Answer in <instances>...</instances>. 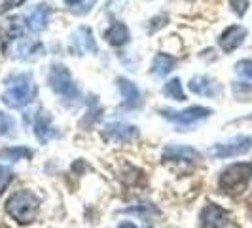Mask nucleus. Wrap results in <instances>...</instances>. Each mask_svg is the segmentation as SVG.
<instances>
[{"mask_svg": "<svg viewBox=\"0 0 252 228\" xmlns=\"http://www.w3.org/2000/svg\"><path fill=\"white\" fill-rule=\"evenodd\" d=\"M227 223V213L215 203L205 205L201 211V225L203 228H224Z\"/></svg>", "mask_w": 252, "mask_h": 228, "instance_id": "nucleus-12", "label": "nucleus"}, {"mask_svg": "<svg viewBox=\"0 0 252 228\" xmlns=\"http://www.w3.org/2000/svg\"><path fill=\"white\" fill-rule=\"evenodd\" d=\"M80 2H82V0H64V4H66V6H78Z\"/></svg>", "mask_w": 252, "mask_h": 228, "instance_id": "nucleus-26", "label": "nucleus"}, {"mask_svg": "<svg viewBox=\"0 0 252 228\" xmlns=\"http://www.w3.org/2000/svg\"><path fill=\"white\" fill-rule=\"evenodd\" d=\"M188 88L197 93V95H205V97H216L222 93V86L211 76H193L189 80Z\"/></svg>", "mask_w": 252, "mask_h": 228, "instance_id": "nucleus-10", "label": "nucleus"}, {"mask_svg": "<svg viewBox=\"0 0 252 228\" xmlns=\"http://www.w3.org/2000/svg\"><path fill=\"white\" fill-rule=\"evenodd\" d=\"M175 65H177V59H175V57H171V55H167V53H158V55L154 57L150 73L156 76V78H165V76L175 69Z\"/></svg>", "mask_w": 252, "mask_h": 228, "instance_id": "nucleus-16", "label": "nucleus"}, {"mask_svg": "<svg viewBox=\"0 0 252 228\" xmlns=\"http://www.w3.org/2000/svg\"><path fill=\"white\" fill-rule=\"evenodd\" d=\"M13 173L6 167V165H0V194L8 189V185L12 183Z\"/></svg>", "mask_w": 252, "mask_h": 228, "instance_id": "nucleus-23", "label": "nucleus"}, {"mask_svg": "<svg viewBox=\"0 0 252 228\" xmlns=\"http://www.w3.org/2000/svg\"><path fill=\"white\" fill-rule=\"evenodd\" d=\"M102 137L108 141H120V143H129V141L139 137V129L131 124L124 122H110L102 129Z\"/></svg>", "mask_w": 252, "mask_h": 228, "instance_id": "nucleus-8", "label": "nucleus"}, {"mask_svg": "<svg viewBox=\"0 0 252 228\" xmlns=\"http://www.w3.org/2000/svg\"><path fill=\"white\" fill-rule=\"evenodd\" d=\"M48 82H50V88L57 95H61L63 99H76L78 97V88L72 80V75L64 65H51Z\"/></svg>", "mask_w": 252, "mask_h": 228, "instance_id": "nucleus-4", "label": "nucleus"}, {"mask_svg": "<svg viewBox=\"0 0 252 228\" xmlns=\"http://www.w3.org/2000/svg\"><path fill=\"white\" fill-rule=\"evenodd\" d=\"M163 118L175 122V124H180V126H191L195 122H201L205 118H209L213 111L207 109V107H188L184 111H171V109H165L161 111Z\"/></svg>", "mask_w": 252, "mask_h": 228, "instance_id": "nucleus-6", "label": "nucleus"}, {"mask_svg": "<svg viewBox=\"0 0 252 228\" xmlns=\"http://www.w3.org/2000/svg\"><path fill=\"white\" fill-rule=\"evenodd\" d=\"M235 71L237 75L245 76V78H252V59H241L235 63Z\"/></svg>", "mask_w": 252, "mask_h": 228, "instance_id": "nucleus-22", "label": "nucleus"}, {"mask_svg": "<svg viewBox=\"0 0 252 228\" xmlns=\"http://www.w3.org/2000/svg\"><path fill=\"white\" fill-rule=\"evenodd\" d=\"M104 38L108 40V44H112L116 48H120V46H126L127 42H129V29H127L126 23H112L110 29L104 33Z\"/></svg>", "mask_w": 252, "mask_h": 228, "instance_id": "nucleus-17", "label": "nucleus"}, {"mask_svg": "<svg viewBox=\"0 0 252 228\" xmlns=\"http://www.w3.org/2000/svg\"><path fill=\"white\" fill-rule=\"evenodd\" d=\"M2 158H8V160H27L32 156V152L25 149V147H12V149H6V151L0 152Z\"/></svg>", "mask_w": 252, "mask_h": 228, "instance_id": "nucleus-19", "label": "nucleus"}, {"mask_svg": "<svg viewBox=\"0 0 252 228\" xmlns=\"http://www.w3.org/2000/svg\"><path fill=\"white\" fill-rule=\"evenodd\" d=\"M78 38H80V42L84 44V50L97 51V46H95V40H93V33H91V29L82 27V29L78 31Z\"/></svg>", "mask_w": 252, "mask_h": 228, "instance_id": "nucleus-21", "label": "nucleus"}, {"mask_svg": "<svg viewBox=\"0 0 252 228\" xmlns=\"http://www.w3.org/2000/svg\"><path fill=\"white\" fill-rule=\"evenodd\" d=\"M38 209H40V198L36 194H32L31 190H17L6 202L8 215L15 219L19 225L32 223L38 215Z\"/></svg>", "mask_w": 252, "mask_h": 228, "instance_id": "nucleus-2", "label": "nucleus"}, {"mask_svg": "<svg viewBox=\"0 0 252 228\" xmlns=\"http://www.w3.org/2000/svg\"><path fill=\"white\" fill-rule=\"evenodd\" d=\"M118 228H137V227H135L133 223H122V225H120Z\"/></svg>", "mask_w": 252, "mask_h": 228, "instance_id": "nucleus-27", "label": "nucleus"}, {"mask_svg": "<svg viewBox=\"0 0 252 228\" xmlns=\"http://www.w3.org/2000/svg\"><path fill=\"white\" fill-rule=\"evenodd\" d=\"M199 158L201 154L186 145H169L163 149V160L169 162H195Z\"/></svg>", "mask_w": 252, "mask_h": 228, "instance_id": "nucleus-11", "label": "nucleus"}, {"mask_svg": "<svg viewBox=\"0 0 252 228\" xmlns=\"http://www.w3.org/2000/svg\"><path fill=\"white\" fill-rule=\"evenodd\" d=\"M21 4H25V0H6L4 4H2V8H0V13H6L13 10V8H19Z\"/></svg>", "mask_w": 252, "mask_h": 228, "instance_id": "nucleus-25", "label": "nucleus"}, {"mask_svg": "<svg viewBox=\"0 0 252 228\" xmlns=\"http://www.w3.org/2000/svg\"><path fill=\"white\" fill-rule=\"evenodd\" d=\"M245 38H247V29L245 27L231 25L220 35L218 44H220V48L226 51V53H231V51H235L245 42Z\"/></svg>", "mask_w": 252, "mask_h": 228, "instance_id": "nucleus-9", "label": "nucleus"}, {"mask_svg": "<svg viewBox=\"0 0 252 228\" xmlns=\"http://www.w3.org/2000/svg\"><path fill=\"white\" fill-rule=\"evenodd\" d=\"M252 175V164H235L229 165L220 175V189L229 194H237L249 185Z\"/></svg>", "mask_w": 252, "mask_h": 228, "instance_id": "nucleus-3", "label": "nucleus"}, {"mask_svg": "<svg viewBox=\"0 0 252 228\" xmlns=\"http://www.w3.org/2000/svg\"><path fill=\"white\" fill-rule=\"evenodd\" d=\"M229 6L233 8V12L237 15H245L247 10H249V0H231Z\"/></svg>", "mask_w": 252, "mask_h": 228, "instance_id": "nucleus-24", "label": "nucleus"}, {"mask_svg": "<svg viewBox=\"0 0 252 228\" xmlns=\"http://www.w3.org/2000/svg\"><path fill=\"white\" fill-rule=\"evenodd\" d=\"M252 151V135H237L233 139L215 145L209 154L215 158H235L241 154H247Z\"/></svg>", "mask_w": 252, "mask_h": 228, "instance_id": "nucleus-5", "label": "nucleus"}, {"mask_svg": "<svg viewBox=\"0 0 252 228\" xmlns=\"http://www.w3.org/2000/svg\"><path fill=\"white\" fill-rule=\"evenodd\" d=\"M50 6L48 4H38L32 12L27 15V27L32 31V33H40L48 27V21H50Z\"/></svg>", "mask_w": 252, "mask_h": 228, "instance_id": "nucleus-13", "label": "nucleus"}, {"mask_svg": "<svg viewBox=\"0 0 252 228\" xmlns=\"http://www.w3.org/2000/svg\"><path fill=\"white\" fill-rule=\"evenodd\" d=\"M163 95L169 97V99H173V101H180V103L186 101V93H184V89H182L180 78H173V80H169V82L165 84Z\"/></svg>", "mask_w": 252, "mask_h": 228, "instance_id": "nucleus-18", "label": "nucleus"}, {"mask_svg": "<svg viewBox=\"0 0 252 228\" xmlns=\"http://www.w3.org/2000/svg\"><path fill=\"white\" fill-rule=\"evenodd\" d=\"M118 88L122 91L124 107H126V109H137V107H140V91L131 80H127V78H118Z\"/></svg>", "mask_w": 252, "mask_h": 228, "instance_id": "nucleus-15", "label": "nucleus"}, {"mask_svg": "<svg viewBox=\"0 0 252 228\" xmlns=\"http://www.w3.org/2000/svg\"><path fill=\"white\" fill-rule=\"evenodd\" d=\"M13 131H15V122H13V118L10 114L0 111V135L10 137V135H13Z\"/></svg>", "mask_w": 252, "mask_h": 228, "instance_id": "nucleus-20", "label": "nucleus"}, {"mask_svg": "<svg viewBox=\"0 0 252 228\" xmlns=\"http://www.w3.org/2000/svg\"><path fill=\"white\" fill-rule=\"evenodd\" d=\"M36 97V84L31 75H15L6 80L2 103L10 109H23Z\"/></svg>", "mask_w": 252, "mask_h": 228, "instance_id": "nucleus-1", "label": "nucleus"}, {"mask_svg": "<svg viewBox=\"0 0 252 228\" xmlns=\"http://www.w3.org/2000/svg\"><path fill=\"white\" fill-rule=\"evenodd\" d=\"M34 133H36V139L40 143H48L51 137L57 135V129L51 124L50 113H46V111H40L38 113L36 120H34Z\"/></svg>", "mask_w": 252, "mask_h": 228, "instance_id": "nucleus-14", "label": "nucleus"}, {"mask_svg": "<svg viewBox=\"0 0 252 228\" xmlns=\"http://www.w3.org/2000/svg\"><path fill=\"white\" fill-rule=\"evenodd\" d=\"M10 44H12V50H10L12 57H15V59L29 61V59H34L42 53V44L38 40H31V38L23 37V35H19Z\"/></svg>", "mask_w": 252, "mask_h": 228, "instance_id": "nucleus-7", "label": "nucleus"}]
</instances>
